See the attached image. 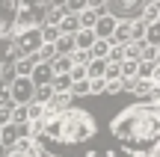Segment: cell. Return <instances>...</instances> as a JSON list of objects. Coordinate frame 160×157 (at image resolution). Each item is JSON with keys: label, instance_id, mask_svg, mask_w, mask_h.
Returning <instances> with one entry per match:
<instances>
[{"label": "cell", "instance_id": "1", "mask_svg": "<svg viewBox=\"0 0 160 157\" xmlns=\"http://www.w3.org/2000/svg\"><path fill=\"white\" fill-rule=\"evenodd\" d=\"M116 134L133 148H151L160 142V113L154 107H133L116 122Z\"/></svg>", "mask_w": 160, "mask_h": 157}, {"label": "cell", "instance_id": "2", "mask_svg": "<svg viewBox=\"0 0 160 157\" xmlns=\"http://www.w3.org/2000/svg\"><path fill=\"white\" fill-rule=\"evenodd\" d=\"M45 12H48V0H18L15 30L39 27V24H45Z\"/></svg>", "mask_w": 160, "mask_h": 157}, {"label": "cell", "instance_id": "3", "mask_svg": "<svg viewBox=\"0 0 160 157\" xmlns=\"http://www.w3.org/2000/svg\"><path fill=\"white\" fill-rule=\"evenodd\" d=\"M145 3H148V0H104L101 12L113 15L116 21H133V18L142 15Z\"/></svg>", "mask_w": 160, "mask_h": 157}, {"label": "cell", "instance_id": "4", "mask_svg": "<svg viewBox=\"0 0 160 157\" xmlns=\"http://www.w3.org/2000/svg\"><path fill=\"white\" fill-rule=\"evenodd\" d=\"M12 42H15V51L21 56H33L42 45V33H39V27H24V30H18V36Z\"/></svg>", "mask_w": 160, "mask_h": 157}, {"label": "cell", "instance_id": "5", "mask_svg": "<svg viewBox=\"0 0 160 157\" xmlns=\"http://www.w3.org/2000/svg\"><path fill=\"white\" fill-rule=\"evenodd\" d=\"M9 98H12V104H27L33 98V80L30 77H12L9 80Z\"/></svg>", "mask_w": 160, "mask_h": 157}, {"label": "cell", "instance_id": "6", "mask_svg": "<svg viewBox=\"0 0 160 157\" xmlns=\"http://www.w3.org/2000/svg\"><path fill=\"white\" fill-rule=\"evenodd\" d=\"M15 12H18V0H0V36L12 33V27H15Z\"/></svg>", "mask_w": 160, "mask_h": 157}, {"label": "cell", "instance_id": "7", "mask_svg": "<svg viewBox=\"0 0 160 157\" xmlns=\"http://www.w3.org/2000/svg\"><path fill=\"white\" fill-rule=\"evenodd\" d=\"M18 56H21V53L15 51V42H12V36H9V33L0 36V68H3V65H9V62H15Z\"/></svg>", "mask_w": 160, "mask_h": 157}, {"label": "cell", "instance_id": "8", "mask_svg": "<svg viewBox=\"0 0 160 157\" xmlns=\"http://www.w3.org/2000/svg\"><path fill=\"white\" fill-rule=\"evenodd\" d=\"M113 27H116V18L107 15V12H101V15H98V21H95V27H92V33H95L98 39H110Z\"/></svg>", "mask_w": 160, "mask_h": 157}, {"label": "cell", "instance_id": "9", "mask_svg": "<svg viewBox=\"0 0 160 157\" xmlns=\"http://www.w3.org/2000/svg\"><path fill=\"white\" fill-rule=\"evenodd\" d=\"M71 39H74V51H89L98 36L92 33V27H80L77 33H71Z\"/></svg>", "mask_w": 160, "mask_h": 157}, {"label": "cell", "instance_id": "10", "mask_svg": "<svg viewBox=\"0 0 160 157\" xmlns=\"http://www.w3.org/2000/svg\"><path fill=\"white\" fill-rule=\"evenodd\" d=\"M51 77H53L51 62H36L33 71H30V80H33V86H39V83H51Z\"/></svg>", "mask_w": 160, "mask_h": 157}, {"label": "cell", "instance_id": "11", "mask_svg": "<svg viewBox=\"0 0 160 157\" xmlns=\"http://www.w3.org/2000/svg\"><path fill=\"white\" fill-rule=\"evenodd\" d=\"M71 53H53V59H51V68H53V74H68L71 71Z\"/></svg>", "mask_w": 160, "mask_h": 157}, {"label": "cell", "instance_id": "12", "mask_svg": "<svg viewBox=\"0 0 160 157\" xmlns=\"http://www.w3.org/2000/svg\"><path fill=\"white\" fill-rule=\"evenodd\" d=\"M142 42H145V45H151V47H157V45H160V21H157V18H154V21H148V24H145Z\"/></svg>", "mask_w": 160, "mask_h": 157}, {"label": "cell", "instance_id": "13", "mask_svg": "<svg viewBox=\"0 0 160 157\" xmlns=\"http://www.w3.org/2000/svg\"><path fill=\"white\" fill-rule=\"evenodd\" d=\"M48 110H53V113H57V110H65V107H71V92H53L51 95V101H48Z\"/></svg>", "mask_w": 160, "mask_h": 157}, {"label": "cell", "instance_id": "14", "mask_svg": "<svg viewBox=\"0 0 160 157\" xmlns=\"http://www.w3.org/2000/svg\"><path fill=\"white\" fill-rule=\"evenodd\" d=\"M57 27H59V33H68V36H71V33H77V30H80V21H77L74 12H65V15L59 18Z\"/></svg>", "mask_w": 160, "mask_h": 157}, {"label": "cell", "instance_id": "15", "mask_svg": "<svg viewBox=\"0 0 160 157\" xmlns=\"http://www.w3.org/2000/svg\"><path fill=\"white\" fill-rule=\"evenodd\" d=\"M33 65H36L33 56H18V59H15V77H30Z\"/></svg>", "mask_w": 160, "mask_h": 157}, {"label": "cell", "instance_id": "16", "mask_svg": "<svg viewBox=\"0 0 160 157\" xmlns=\"http://www.w3.org/2000/svg\"><path fill=\"white\" fill-rule=\"evenodd\" d=\"M53 51H57V53H71V51H74V39H71L68 33H59L57 42H53Z\"/></svg>", "mask_w": 160, "mask_h": 157}, {"label": "cell", "instance_id": "17", "mask_svg": "<svg viewBox=\"0 0 160 157\" xmlns=\"http://www.w3.org/2000/svg\"><path fill=\"white\" fill-rule=\"evenodd\" d=\"M45 113H48L45 104H39V101H27V119H30V122H39V119H45Z\"/></svg>", "mask_w": 160, "mask_h": 157}, {"label": "cell", "instance_id": "18", "mask_svg": "<svg viewBox=\"0 0 160 157\" xmlns=\"http://www.w3.org/2000/svg\"><path fill=\"white\" fill-rule=\"evenodd\" d=\"M107 51H110V39H95L92 42V47H89V53H92V59H107Z\"/></svg>", "mask_w": 160, "mask_h": 157}, {"label": "cell", "instance_id": "19", "mask_svg": "<svg viewBox=\"0 0 160 157\" xmlns=\"http://www.w3.org/2000/svg\"><path fill=\"white\" fill-rule=\"evenodd\" d=\"M104 65H107V59H89L86 62V77H104Z\"/></svg>", "mask_w": 160, "mask_h": 157}, {"label": "cell", "instance_id": "20", "mask_svg": "<svg viewBox=\"0 0 160 157\" xmlns=\"http://www.w3.org/2000/svg\"><path fill=\"white\" fill-rule=\"evenodd\" d=\"M51 86H53V92H68L71 74H53V77H51Z\"/></svg>", "mask_w": 160, "mask_h": 157}, {"label": "cell", "instance_id": "21", "mask_svg": "<svg viewBox=\"0 0 160 157\" xmlns=\"http://www.w3.org/2000/svg\"><path fill=\"white\" fill-rule=\"evenodd\" d=\"M9 122H15V125L30 122V119H27V104H12V119H9Z\"/></svg>", "mask_w": 160, "mask_h": 157}, {"label": "cell", "instance_id": "22", "mask_svg": "<svg viewBox=\"0 0 160 157\" xmlns=\"http://www.w3.org/2000/svg\"><path fill=\"white\" fill-rule=\"evenodd\" d=\"M104 86H107V80H104V77H89V92L101 95V92H104Z\"/></svg>", "mask_w": 160, "mask_h": 157}, {"label": "cell", "instance_id": "23", "mask_svg": "<svg viewBox=\"0 0 160 157\" xmlns=\"http://www.w3.org/2000/svg\"><path fill=\"white\" fill-rule=\"evenodd\" d=\"M62 9H65V12H74V15H77L80 9H86V0H65Z\"/></svg>", "mask_w": 160, "mask_h": 157}, {"label": "cell", "instance_id": "24", "mask_svg": "<svg viewBox=\"0 0 160 157\" xmlns=\"http://www.w3.org/2000/svg\"><path fill=\"white\" fill-rule=\"evenodd\" d=\"M0 104H12V98H9V83L0 77Z\"/></svg>", "mask_w": 160, "mask_h": 157}, {"label": "cell", "instance_id": "25", "mask_svg": "<svg viewBox=\"0 0 160 157\" xmlns=\"http://www.w3.org/2000/svg\"><path fill=\"white\" fill-rule=\"evenodd\" d=\"M68 74H71V80H83L86 77V65H71Z\"/></svg>", "mask_w": 160, "mask_h": 157}, {"label": "cell", "instance_id": "26", "mask_svg": "<svg viewBox=\"0 0 160 157\" xmlns=\"http://www.w3.org/2000/svg\"><path fill=\"white\" fill-rule=\"evenodd\" d=\"M12 119V104H0V125H6Z\"/></svg>", "mask_w": 160, "mask_h": 157}, {"label": "cell", "instance_id": "27", "mask_svg": "<svg viewBox=\"0 0 160 157\" xmlns=\"http://www.w3.org/2000/svg\"><path fill=\"white\" fill-rule=\"evenodd\" d=\"M6 154H9V148H6L3 142H0V157H6Z\"/></svg>", "mask_w": 160, "mask_h": 157}]
</instances>
